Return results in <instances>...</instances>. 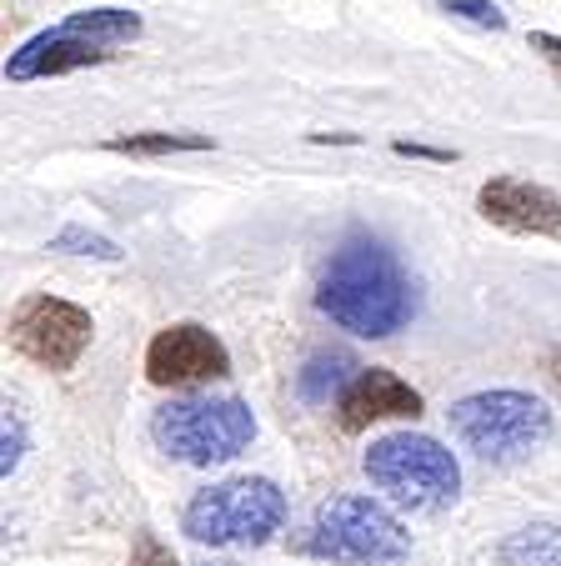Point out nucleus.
Masks as SVG:
<instances>
[{"mask_svg":"<svg viewBox=\"0 0 561 566\" xmlns=\"http://www.w3.org/2000/svg\"><path fill=\"white\" fill-rule=\"evenodd\" d=\"M316 311L351 336L386 342L416 316V286L396 251L371 231H346L316 286Z\"/></svg>","mask_w":561,"mask_h":566,"instance_id":"f257e3e1","label":"nucleus"},{"mask_svg":"<svg viewBox=\"0 0 561 566\" xmlns=\"http://www.w3.org/2000/svg\"><path fill=\"white\" fill-rule=\"evenodd\" d=\"M451 431L487 467H517L551 441V411L531 391H477L451 407Z\"/></svg>","mask_w":561,"mask_h":566,"instance_id":"f03ea898","label":"nucleus"},{"mask_svg":"<svg viewBox=\"0 0 561 566\" xmlns=\"http://www.w3.org/2000/svg\"><path fill=\"white\" fill-rule=\"evenodd\" d=\"M297 546L336 566H402L412 556V532L371 496H331L316 506Z\"/></svg>","mask_w":561,"mask_h":566,"instance_id":"7ed1b4c3","label":"nucleus"},{"mask_svg":"<svg viewBox=\"0 0 561 566\" xmlns=\"http://www.w3.org/2000/svg\"><path fill=\"white\" fill-rule=\"evenodd\" d=\"M141 15L121 11V6H91V11L65 15L61 25L31 35L21 51L6 61V81H45V75H65L81 65H106L116 45L136 41Z\"/></svg>","mask_w":561,"mask_h":566,"instance_id":"20e7f679","label":"nucleus"},{"mask_svg":"<svg viewBox=\"0 0 561 566\" xmlns=\"http://www.w3.org/2000/svg\"><path fill=\"white\" fill-rule=\"evenodd\" d=\"M287 526V492L266 476L216 481L180 512V532L201 546H266Z\"/></svg>","mask_w":561,"mask_h":566,"instance_id":"39448f33","label":"nucleus"},{"mask_svg":"<svg viewBox=\"0 0 561 566\" xmlns=\"http://www.w3.org/2000/svg\"><path fill=\"white\" fill-rule=\"evenodd\" d=\"M361 467H366L376 492H386L396 506H412V512H441L461 492L456 457L422 431H392V437L371 441Z\"/></svg>","mask_w":561,"mask_h":566,"instance_id":"423d86ee","label":"nucleus"},{"mask_svg":"<svg viewBox=\"0 0 561 566\" xmlns=\"http://www.w3.org/2000/svg\"><path fill=\"white\" fill-rule=\"evenodd\" d=\"M150 437L170 461L186 467H216V461L241 457L256 441V417L241 396H216V401H166L150 421Z\"/></svg>","mask_w":561,"mask_h":566,"instance_id":"0eeeda50","label":"nucleus"},{"mask_svg":"<svg viewBox=\"0 0 561 566\" xmlns=\"http://www.w3.org/2000/svg\"><path fill=\"white\" fill-rule=\"evenodd\" d=\"M91 311H81L75 301L61 296H25L21 306L11 311V346L25 356V361L45 366V371H71L81 361V352L91 346Z\"/></svg>","mask_w":561,"mask_h":566,"instance_id":"6e6552de","label":"nucleus"},{"mask_svg":"<svg viewBox=\"0 0 561 566\" xmlns=\"http://www.w3.org/2000/svg\"><path fill=\"white\" fill-rule=\"evenodd\" d=\"M226 371H231V352L221 346V336L196 326V321H176V326L150 336L146 346V376L156 386L216 381Z\"/></svg>","mask_w":561,"mask_h":566,"instance_id":"1a4fd4ad","label":"nucleus"},{"mask_svg":"<svg viewBox=\"0 0 561 566\" xmlns=\"http://www.w3.org/2000/svg\"><path fill=\"white\" fill-rule=\"evenodd\" d=\"M477 211L511 235H547L561 241V196L527 176H491L477 191Z\"/></svg>","mask_w":561,"mask_h":566,"instance_id":"9d476101","label":"nucleus"},{"mask_svg":"<svg viewBox=\"0 0 561 566\" xmlns=\"http://www.w3.org/2000/svg\"><path fill=\"white\" fill-rule=\"evenodd\" d=\"M336 411L346 431H366L371 421H386V417H422V391L406 386L386 366H371V371H361L351 381V391L336 401Z\"/></svg>","mask_w":561,"mask_h":566,"instance_id":"9b49d317","label":"nucleus"},{"mask_svg":"<svg viewBox=\"0 0 561 566\" xmlns=\"http://www.w3.org/2000/svg\"><path fill=\"white\" fill-rule=\"evenodd\" d=\"M497 566H561V526L527 522L497 546Z\"/></svg>","mask_w":561,"mask_h":566,"instance_id":"f8f14e48","label":"nucleus"},{"mask_svg":"<svg viewBox=\"0 0 561 566\" xmlns=\"http://www.w3.org/2000/svg\"><path fill=\"white\" fill-rule=\"evenodd\" d=\"M361 376V366L351 361L346 352H316L307 361V371L297 376V386H301V396H307L311 407H326L331 396H346L351 391V381Z\"/></svg>","mask_w":561,"mask_h":566,"instance_id":"ddd939ff","label":"nucleus"},{"mask_svg":"<svg viewBox=\"0 0 561 566\" xmlns=\"http://www.w3.org/2000/svg\"><path fill=\"white\" fill-rule=\"evenodd\" d=\"M121 156H176V150H211V136H196V130H150V136H116L106 140Z\"/></svg>","mask_w":561,"mask_h":566,"instance_id":"4468645a","label":"nucleus"},{"mask_svg":"<svg viewBox=\"0 0 561 566\" xmlns=\"http://www.w3.org/2000/svg\"><path fill=\"white\" fill-rule=\"evenodd\" d=\"M45 251H61V256H101V261H121V247L101 231H85V226H65L45 241Z\"/></svg>","mask_w":561,"mask_h":566,"instance_id":"2eb2a0df","label":"nucleus"},{"mask_svg":"<svg viewBox=\"0 0 561 566\" xmlns=\"http://www.w3.org/2000/svg\"><path fill=\"white\" fill-rule=\"evenodd\" d=\"M441 11L456 15V21L481 25V31H507V15H501V6H491V0H441Z\"/></svg>","mask_w":561,"mask_h":566,"instance_id":"dca6fc26","label":"nucleus"},{"mask_svg":"<svg viewBox=\"0 0 561 566\" xmlns=\"http://www.w3.org/2000/svg\"><path fill=\"white\" fill-rule=\"evenodd\" d=\"M131 566H180L176 556H170V546H160V536L141 532L136 552H131Z\"/></svg>","mask_w":561,"mask_h":566,"instance_id":"f3484780","label":"nucleus"},{"mask_svg":"<svg viewBox=\"0 0 561 566\" xmlns=\"http://www.w3.org/2000/svg\"><path fill=\"white\" fill-rule=\"evenodd\" d=\"M21 447H25L21 417H15V407H6V461H0V471H6V476H11V471L21 467Z\"/></svg>","mask_w":561,"mask_h":566,"instance_id":"a211bd4d","label":"nucleus"},{"mask_svg":"<svg viewBox=\"0 0 561 566\" xmlns=\"http://www.w3.org/2000/svg\"><path fill=\"white\" fill-rule=\"evenodd\" d=\"M531 51H537L547 65H557V71H561V35H551V31H531Z\"/></svg>","mask_w":561,"mask_h":566,"instance_id":"6ab92c4d","label":"nucleus"},{"mask_svg":"<svg viewBox=\"0 0 561 566\" xmlns=\"http://www.w3.org/2000/svg\"><path fill=\"white\" fill-rule=\"evenodd\" d=\"M396 156H416V160H456V150L422 146V140H396Z\"/></svg>","mask_w":561,"mask_h":566,"instance_id":"aec40b11","label":"nucleus"},{"mask_svg":"<svg viewBox=\"0 0 561 566\" xmlns=\"http://www.w3.org/2000/svg\"><path fill=\"white\" fill-rule=\"evenodd\" d=\"M551 376H557V386H561V352H551Z\"/></svg>","mask_w":561,"mask_h":566,"instance_id":"412c9836","label":"nucleus"},{"mask_svg":"<svg viewBox=\"0 0 561 566\" xmlns=\"http://www.w3.org/2000/svg\"><path fill=\"white\" fill-rule=\"evenodd\" d=\"M216 566H231V562H216Z\"/></svg>","mask_w":561,"mask_h":566,"instance_id":"4be33fe9","label":"nucleus"}]
</instances>
